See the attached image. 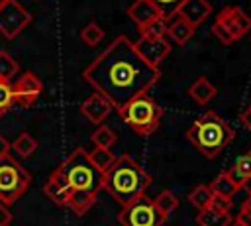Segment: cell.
<instances>
[{"mask_svg":"<svg viewBox=\"0 0 251 226\" xmlns=\"http://www.w3.org/2000/svg\"><path fill=\"white\" fill-rule=\"evenodd\" d=\"M84 81L100 92L118 112L131 98L149 92L159 81V67L149 65L139 57L126 35H118L82 73Z\"/></svg>","mask_w":251,"mask_h":226,"instance_id":"obj_1","label":"cell"},{"mask_svg":"<svg viewBox=\"0 0 251 226\" xmlns=\"http://www.w3.org/2000/svg\"><path fill=\"white\" fill-rule=\"evenodd\" d=\"M57 171L65 177L71 189L69 208L78 216L86 214L94 206L100 191L104 189L102 187L104 173L90 161L88 151L82 147L71 151V155H67V159L57 167Z\"/></svg>","mask_w":251,"mask_h":226,"instance_id":"obj_2","label":"cell"},{"mask_svg":"<svg viewBox=\"0 0 251 226\" xmlns=\"http://www.w3.org/2000/svg\"><path fill=\"white\" fill-rule=\"evenodd\" d=\"M151 183H153L151 175L133 157L120 155L104 169L102 187L112 195L116 202L124 206L133 198H137L139 195H145Z\"/></svg>","mask_w":251,"mask_h":226,"instance_id":"obj_3","label":"cell"},{"mask_svg":"<svg viewBox=\"0 0 251 226\" xmlns=\"http://www.w3.org/2000/svg\"><path fill=\"white\" fill-rule=\"evenodd\" d=\"M235 138V130L214 110H206L186 130V140L206 157L216 159Z\"/></svg>","mask_w":251,"mask_h":226,"instance_id":"obj_4","label":"cell"},{"mask_svg":"<svg viewBox=\"0 0 251 226\" xmlns=\"http://www.w3.org/2000/svg\"><path fill=\"white\" fill-rule=\"evenodd\" d=\"M118 114L127 124V128L137 136H151L161 124L163 108L145 92L124 104L118 110Z\"/></svg>","mask_w":251,"mask_h":226,"instance_id":"obj_5","label":"cell"},{"mask_svg":"<svg viewBox=\"0 0 251 226\" xmlns=\"http://www.w3.org/2000/svg\"><path fill=\"white\" fill-rule=\"evenodd\" d=\"M31 185V173L22 167L10 153L0 159V200L10 206L14 204Z\"/></svg>","mask_w":251,"mask_h":226,"instance_id":"obj_6","label":"cell"},{"mask_svg":"<svg viewBox=\"0 0 251 226\" xmlns=\"http://www.w3.org/2000/svg\"><path fill=\"white\" fill-rule=\"evenodd\" d=\"M251 29V18L239 6H226L212 24V33L226 45L239 41Z\"/></svg>","mask_w":251,"mask_h":226,"instance_id":"obj_7","label":"cell"},{"mask_svg":"<svg viewBox=\"0 0 251 226\" xmlns=\"http://www.w3.org/2000/svg\"><path fill=\"white\" fill-rule=\"evenodd\" d=\"M118 222L122 226H163L165 218L159 214L153 198H149L147 195H139L137 198L122 206Z\"/></svg>","mask_w":251,"mask_h":226,"instance_id":"obj_8","label":"cell"},{"mask_svg":"<svg viewBox=\"0 0 251 226\" xmlns=\"http://www.w3.org/2000/svg\"><path fill=\"white\" fill-rule=\"evenodd\" d=\"M29 24H31V14L18 0H10L0 6V33L6 39L18 37Z\"/></svg>","mask_w":251,"mask_h":226,"instance_id":"obj_9","label":"cell"},{"mask_svg":"<svg viewBox=\"0 0 251 226\" xmlns=\"http://www.w3.org/2000/svg\"><path fill=\"white\" fill-rule=\"evenodd\" d=\"M12 88H14V100H16V104H20L24 108H29L41 96L43 83L39 81V77L33 71H24L12 83Z\"/></svg>","mask_w":251,"mask_h":226,"instance_id":"obj_10","label":"cell"},{"mask_svg":"<svg viewBox=\"0 0 251 226\" xmlns=\"http://www.w3.org/2000/svg\"><path fill=\"white\" fill-rule=\"evenodd\" d=\"M135 51L139 53V57L143 61H147L153 67H159L161 61H165V57L171 53V43L165 37H147V35H139V39L133 43Z\"/></svg>","mask_w":251,"mask_h":226,"instance_id":"obj_11","label":"cell"},{"mask_svg":"<svg viewBox=\"0 0 251 226\" xmlns=\"http://www.w3.org/2000/svg\"><path fill=\"white\" fill-rule=\"evenodd\" d=\"M43 193H45L57 206H61V208H69V206H71V189H69L65 177H63L57 169H55V171L49 175V179L45 181Z\"/></svg>","mask_w":251,"mask_h":226,"instance_id":"obj_12","label":"cell"},{"mask_svg":"<svg viewBox=\"0 0 251 226\" xmlns=\"http://www.w3.org/2000/svg\"><path fill=\"white\" fill-rule=\"evenodd\" d=\"M112 110H114L112 104H110L108 98H104L100 92L90 94V96L80 104V114L86 116L88 122L98 124V126L108 118V114H110Z\"/></svg>","mask_w":251,"mask_h":226,"instance_id":"obj_13","label":"cell"},{"mask_svg":"<svg viewBox=\"0 0 251 226\" xmlns=\"http://www.w3.org/2000/svg\"><path fill=\"white\" fill-rule=\"evenodd\" d=\"M210 14H212V4L208 0H184L176 12V16L184 18L194 28H198Z\"/></svg>","mask_w":251,"mask_h":226,"instance_id":"obj_14","label":"cell"},{"mask_svg":"<svg viewBox=\"0 0 251 226\" xmlns=\"http://www.w3.org/2000/svg\"><path fill=\"white\" fill-rule=\"evenodd\" d=\"M127 16L141 29L151 20H155L157 16H161V12H159V8L151 0H133V4L127 8Z\"/></svg>","mask_w":251,"mask_h":226,"instance_id":"obj_15","label":"cell"},{"mask_svg":"<svg viewBox=\"0 0 251 226\" xmlns=\"http://www.w3.org/2000/svg\"><path fill=\"white\" fill-rule=\"evenodd\" d=\"M194 26L190 22H186L184 18L176 16L169 26H167V35L176 43V45H186L188 39L194 35Z\"/></svg>","mask_w":251,"mask_h":226,"instance_id":"obj_16","label":"cell"},{"mask_svg":"<svg viewBox=\"0 0 251 226\" xmlns=\"http://www.w3.org/2000/svg\"><path fill=\"white\" fill-rule=\"evenodd\" d=\"M216 94H218V88H216L206 77L196 79V81L188 86V96H190L196 104H208L212 98H216Z\"/></svg>","mask_w":251,"mask_h":226,"instance_id":"obj_17","label":"cell"},{"mask_svg":"<svg viewBox=\"0 0 251 226\" xmlns=\"http://www.w3.org/2000/svg\"><path fill=\"white\" fill-rule=\"evenodd\" d=\"M233 220V216L229 212H222V210H216V208H204V210H198V216H196V224L198 226H229Z\"/></svg>","mask_w":251,"mask_h":226,"instance_id":"obj_18","label":"cell"},{"mask_svg":"<svg viewBox=\"0 0 251 226\" xmlns=\"http://www.w3.org/2000/svg\"><path fill=\"white\" fill-rule=\"evenodd\" d=\"M227 175L235 181V185H237L239 189H243V187L251 181V159H249V155H247V153L241 155V157L233 163V167L227 171Z\"/></svg>","mask_w":251,"mask_h":226,"instance_id":"obj_19","label":"cell"},{"mask_svg":"<svg viewBox=\"0 0 251 226\" xmlns=\"http://www.w3.org/2000/svg\"><path fill=\"white\" fill-rule=\"evenodd\" d=\"M210 189H212L214 195H220V197H226V198H233V195L239 191V187H237L235 181L227 175V171L220 173V175L212 181Z\"/></svg>","mask_w":251,"mask_h":226,"instance_id":"obj_20","label":"cell"},{"mask_svg":"<svg viewBox=\"0 0 251 226\" xmlns=\"http://www.w3.org/2000/svg\"><path fill=\"white\" fill-rule=\"evenodd\" d=\"M153 202H155V206H157V210H159V214L165 218V222L171 218V214L176 210V206H178V198L171 193V191H161L155 198H153Z\"/></svg>","mask_w":251,"mask_h":226,"instance_id":"obj_21","label":"cell"},{"mask_svg":"<svg viewBox=\"0 0 251 226\" xmlns=\"http://www.w3.org/2000/svg\"><path fill=\"white\" fill-rule=\"evenodd\" d=\"M212 197H214V193H212L210 185H196V187L188 193V202H190L194 208L204 210V208L210 206Z\"/></svg>","mask_w":251,"mask_h":226,"instance_id":"obj_22","label":"cell"},{"mask_svg":"<svg viewBox=\"0 0 251 226\" xmlns=\"http://www.w3.org/2000/svg\"><path fill=\"white\" fill-rule=\"evenodd\" d=\"M90 140H92V143L94 145H98V147H112L114 143H116V134H114V130L112 128H108V126H104V124H100L94 132H92V136H90Z\"/></svg>","mask_w":251,"mask_h":226,"instance_id":"obj_23","label":"cell"},{"mask_svg":"<svg viewBox=\"0 0 251 226\" xmlns=\"http://www.w3.org/2000/svg\"><path fill=\"white\" fill-rule=\"evenodd\" d=\"M18 61L8 51H0V81H12L18 75Z\"/></svg>","mask_w":251,"mask_h":226,"instance_id":"obj_24","label":"cell"},{"mask_svg":"<svg viewBox=\"0 0 251 226\" xmlns=\"http://www.w3.org/2000/svg\"><path fill=\"white\" fill-rule=\"evenodd\" d=\"M80 39H82L88 47H96V45L104 39V29H102L96 22H88V24L80 29Z\"/></svg>","mask_w":251,"mask_h":226,"instance_id":"obj_25","label":"cell"},{"mask_svg":"<svg viewBox=\"0 0 251 226\" xmlns=\"http://www.w3.org/2000/svg\"><path fill=\"white\" fill-rule=\"evenodd\" d=\"M12 149L18 153V155H24V157H29L35 149H37V141L27 134V132H24V134H20L16 140H14V143H12Z\"/></svg>","mask_w":251,"mask_h":226,"instance_id":"obj_26","label":"cell"},{"mask_svg":"<svg viewBox=\"0 0 251 226\" xmlns=\"http://www.w3.org/2000/svg\"><path fill=\"white\" fill-rule=\"evenodd\" d=\"M88 157H90V161L104 173V169L116 159V155L108 149V147H98V145H94V149L92 151H88Z\"/></svg>","mask_w":251,"mask_h":226,"instance_id":"obj_27","label":"cell"},{"mask_svg":"<svg viewBox=\"0 0 251 226\" xmlns=\"http://www.w3.org/2000/svg\"><path fill=\"white\" fill-rule=\"evenodd\" d=\"M167 18L163 16H157L155 20H151L147 26H143L139 29L141 35H147V37H165L167 35Z\"/></svg>","mask_w":251,"mask_h":226,"instance_id":"obj_28","label":"cell"},{"mask_svg":"<svg viewBox=\"0 0 251 226\" xmlns=\"http://www.w3.org/2000/svg\"><path fill=\"white\" fill-rule=\"evenodd\" d=\"M14 104H16V100H14L12 83L10 81H0V116H4L6 112H10Z\"/></svg>","mask_w":251,"mask_h":226,"instance_id":"obj_29","label":"cell"},{"mask_svg":"<svg viewBox=\"0 0 251 226\" xmlns=\"http://www.w3.org/2000/svg\"><path fill=\"white\" fill-rule=\"evenodd\" d=\"M151 2L159 8V12H161L163 18L171 20V18L176 16V12H178V8H180V4H182L184 0H151Z\"/></svg>","mask_w":251,"mask_h":226,"instance_id":"obj_30","label":"cell"},{"mask_svg":"<svg viewBox=\"0 0 251 226\" xmlns=\"http://www.w3.org/2000/svg\"><path fill=\"white\" fill-rule=\"evenodd\" d=\"M235 218L241 220L245 226H251V191H249L247 200H243V204L239 206V214H237Z\"/></svg>","mask_w":251,"mask_h":226,"instance_id":"obj_31","label":"cell"},{"mask_svg":"<svg viewBox=\"0 0 251 226\" xmlns=\"http://www.w3.org/2000/svg\"><path fill=\"white\" fill-rule=\"evenodd\" d=\"M210 208H216V210H222V212H229V208H231V198L214 195V197H212V202H210Z\"/></svg>","mask_w":251,"mask_h":226,"instance_id":"obj_32","label":"cell"},{"mask_svg":"<svg viewBox=\"0 0 251 226\" xmlns=\"http://www.w3.org/2000/svg\"><path fill=\"white\" fill-rule=\"evenodd\" d=\"M10 220H12V212H10V208L0 200V226L10 224Z\"/></svg>","mask_w":251,"mask_h":226,"instance_id":"obj_33","label":"cell"},{"mask_svg":"<svg viewBox=\"0 0 251 226\" xmlns=\"http://www.w3.org/2000/svg\"><path fill=\"white\" fill-rule=\"evenodd\" d=\"M239 122L243 124V128H247L251 132V106H247L241 114H239Z\"/></svg>","mask_w":251,"mask_h":226,"instance_id":"obj_34","label":"cell"},{"mask_svg":"<svg viewBox=\"0 0 251 226\" xmlns=\"http://www.w3.org/2000/svg\"><path fill=\"white\" fill-rule=\"evenodd\" d=\"M10 149H12V143H10V141L0 134V159H2V157H6V155L10 153Z\"/></svg>","mask_w":251,"mask_h":226,"instance_id":"obj_35","label":"cell"},{"mask_svg":"<svg viewBox=\"0 0 251 226\" xmlns=\"http://www.w3.org/2000/svg\"><path fill=\"white\" fill-rule=\"evenodd\" d=\"M229 226H245V224H243V222H241V220H237V218H233V220H231V224H229Z\"/></svg>","mask_w":251,"mask_h":226,"instance_id":"obj_36","label":"cell"},{"mask_svg":"<svg viewBox=\"0 0 251 226\" xmlns=\"http://www.w3.org/2000/svg\"><path fill=\"white\" fill-rule=\"evenodd\" d=\"M6 2H10V0H0V6H2V4H6Z\"/></svg>","mask_w":251,"mask_h":226,"instance_id":"obj_37","label":"cell"},{"mask_svg":"<svg viewBox=\"0 0 251 226\" xmlns=\"http://www.w3.org/2000/svg\"><path fill=\"white\" fill-rule=\"evenodd\" d=\"M247 155H249V159H251V149H249V151H247Z\"/></svg>","mask_w":251,"mask_h":226,"instance_id":"obj_38","label":"cell"},{"mask_svg":"<svg viewBox=\"0 0 251 226\" xmlns=\"http://www.w3.org/2000/svg\"><path fill=\"white\" fill-rule=\"evenodd\" d=\"M6 226H10V224H6Z\"/></svg>","mask_w":251,"mask_h":226,"instance_id":"obj_39","label":"cell"}]
</instances>
